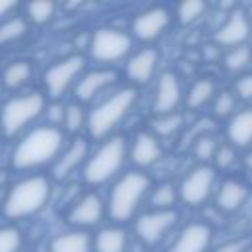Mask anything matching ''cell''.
Returning a JSON list of instances; mask_svg holds the SVG:
<instances>
[{
    "label": "cell",
    "mask_w": 252,
    "mask_h": 252,
    "mask_svg": "<svg viewBox=\"0 0 252 252\" xmlns=\"http://www.w3.org/2000/svg\"><path fill=\"white\" fill-rule=\"evenodd\" d=\"M63 148V132L57 126H37L30 130L16 146L12 163L16 169H32L51 163Z\"/></svg>",
    "instance_id": "cell-1"
},
{
    "label": "cell",
    "mask_w": 252,
    "mask_h": 252,
    "mask_svg": "<svg viewBox=\"0 0 252 252\" xmlns=\"http://www.w3.org/2000/svg\"><path fill=\"white\" fill-rule=\"evenodd\" d=\"M51 195V185L47 177L33 175L18 181L4 201V215L8 219H24L41 211Z\"/></svg>",
    "instance_id": "cell-2"
},
{
    "label": "cell",
    "mask_w": 252,
    "mask_h": 252,
    "mask_svg": "<svg viewBox=\"0 0 252 252\" xmlns=\"http://www.w3.org/2000/svg\"><path fill=\"white\" fill-rule=\"evenodd\" d=\"M136 96H138L136 89L126 87V89L116 91L102 102H98L89 112V118H87L89 134L96 140L108 136L116 128V124H120L126 118V114L130 112V108L136 102Z\"/></svg>",
    "instance_id": "cell-3"
},
{
    "label": "cell",
    "mask_w": 252,
    "mask_h": 252,
    "mask_svg": "<svg viewBox=\"0 0 252 252\" xmlns=\"http://www.w3.org/2000/svg\"><path fill=\"white\" fill-rule=\"evenodd\" d=\"M150 189V179L148 175L140 171H130L124 173L112 187L110 197H108V215L112 220L124 222L132 219L136 209L140 207L142 199L146 197Z\"/></svg>",
    "instance_id": "cell-4"
},
{
    "label": "cell",
    "mask_w": 252,
    "mask_h": 252,
    "mask_svg": "<svg viewBox=\"0 0 252 252\" xmlns=\"http://www.w3.org/2000/svg\"><path fill=\"white\" fill-rule=\"evenodd\" d=\"M126 140L122 136H114L110 140H106L104 144L98 146V150L87 159L85 169H83V177L89 185H100L106 183L108 179H112L124 159H126Z\"/></svg>",
    "instance_id": "cell-5"
},
{
    "label": "cell",
    "mask_w": 252,
    "mask_h": 252,
    "mask_svg": "<svg viewBox=\"0 0 252 252\" xmlns=\"http://www.w3.org/2000/svg\"><path fill=\"white\" fill-rule=\"evenodd\" d=\"M45 110V98L39 93H28L10 98L0 114V126L6 136H16Z\"/></svg>",
    "instance_id": "cell-6"
},
{
    "label": "cell",
    "mask_w": 252,
    "mask_h": 252,
    "mask_svg": "<svg viewBox=\"0 0 252 252\" xmlns=\"http://www.w3.org/2000/svg\"><path fill=\"white\" fill-rule=\"evenodd\" d=\"M132 37L118 28H98L91 39V57L100 63L120 61L128 55Z\"/></svg>",
    "instance_id": "cell-7"
},
{
    "label": "cell",
    "mask_w": 252,
    "mask_h": 252,
    "mask_svg": "<svg viewBox=\"0 0 252 252\" xmlns=\"http://www.w3.org/2000/svg\"><path fill=\"white\" fill-rule=\"evenodd\" d=\"M85 69V59L81 55H69L61 61H57L55 65H51L45 71V89L47 94L53 98H59L75 81H79V75Z\"/></svg>",
    "instance_id": "cell-8"
},
{
    "label": "cell",
    "mask_w": 252,
    "mask_h": 252,
    "mask_svg": "<svg viewBox=\"0 0 252 252\" xmlns=\"http://www.w3.org/2000/svg\"><path fill=\"white\" fill-rule=\"evenodd\" d=\"M213 183H215V171L209 165H197L181 179V185L177 191L185 205L197 207L211 197Z\"/></svg>",
    "instance_id": "cell-9"
},
{
    "label": "cell",
    "mask_w": 252,
    "mask_h": 252,
    "mask_svg": "<svg viewBox=\"0 0 252 252\" xmlns=\"http://www.w3.org/2000/svg\"><path fill=\"white\" fill-rule=\"evenodd\" d=\"M177 213L175 211H150L138 217L136 220V234L138 238L148 244L156 246L158 242L163 240V236L169 232V228L175 224Z\"/></svg>",
    "instance_id": "cell-10"
},
{
    "label": "cell",
    "mask_w": 252,
    "mask_h": 252,
    "mask_svg": "<svg viewBox=\"0 0 252 252\" xmlns=\"http://www.w3.org/2000/svg\"><path fill=\"white\" fill-rule=\"evenodd\" d=\"M181 102V83L179 77L171 71H165L156 85V94H154V112L158 116L171 114L177 110Z\"/></svg>",
    "instance_id": "cell-11"
},
{
    "label": "cell",
    "mask_w": 252,
    "mask_h": 252,
    "mask_svg": "<svg viewBox=\"0 0 252 252\" xmlns=\"http://www.w3.org/2000/svg\"><path fill=\"white\" fill-rule=\"evenodd\" d=\"M250 35V22L244 16V12L234 10L228 14V18L222 22V26L215 33V41L224 47H240Z\"/></svg>",
    "instance_id": "cell-12"
},
{
    "label": "cell",
    "mask_w": 252,
    "mask_h": 252,
    "mask_svg": "<svg viewBox=\"0 0 252 252\" xmlns=\"http://www.w3.org/2000/svg\"><path fill=\"white\" fill-rule=\"evenodd\" d=\"M169 24V12L165 8H150L138 14L132 22V32L142 41H152L163 33Z\"/></svg>",
    "instance_id": "cell-13"
},
{
    "label": "cell",
    "mask_w": 252,
    "mask_h": 252,
    "mask_svg": "<svg viewBox=\"0 0 252 252\" xmlns=\"http://www.w3.org/2000/svg\"><path fill=\"white\" fill-rule=\"evenodd\" d=\"M211 226L205 222H191L187 224L179 236L173 240L167 252H207L211 244Z\"/></svg>",
    "instance_id": "cell-14"
},
{
    "label": "cell",
    "mask_w": 252,
    "mask_h": 252,
    "mask_svg": "<svg viewBox=\"0 0 252 252\" xmlns=\"http://www.w3.org/2000/svg\"><path fill=\"white\" fill-rule=\"evenodd\" d=\"M102 211H104L102 199L96 193H87L73 205L67 219H69L71 224L81 226V228L83 226H93L102 219Z\"/></svg>",
    "instance_id": "cell-15"
},
{
    "label": "cell",
    "mask_w": 252,
    "mask_h": 252,
    "mask_svg": "<svg viewBox=\"0 0 252 252\" xmlns=\"http://www.w3.org/2000/svg\"><path fill=\"white\" fill-rule=\"evenodd\" d=\"M158 51L154 47H146V49H140L138 53H134L128 63H126V73H128V79L134 81L136 85H144L148 83L154 73H156V67H158Z\"/></svg>",
    "instance_id": "cell-16"
},
{
    "label": "cell",
    "mask_w": 252,
    "mask_h": 252,
    "mask_svg": "<svg viewBox=\"0 0 252 252\" xmlns=\"http://www.w3.org/2000/svg\"><path fill=\"white\" fill-rule=\"evenodd\" d=\"M114 79H116V73L110 71V69H94V71H89L87 75H83L77 81L75 94H77V98L81 102L93 100L102 89H106L110 83H114Z\"/></svg>",
    "instance_id": "cell-17"
},
{
    "label": "cell",
    "mask_w": 252,
    "mask_h": 252,
    "mask_svg": "<svg viewBox=\"0 0 252 252\" xmlns=\"http://www.w3.org/2000/svg\"><path fill=\"white\" fill-rule=\"evenodd\" d=\"M161 144L159 140L150 134V132H140L132 144V150H130V158L136 165L140 167H148V165H154L161 159Z\"/></svg>",
    "instance_id": "cell-18"
},
{
    "label": "cell",
    "mask_w": 252,
    "mask_h": 252,
    "mask_svg": "<svg viewBox=\"0 0 252 252\" xmlns=\"http://www.w3.org/2000/svg\"><path fill=\"white\" fill-rule=\"evenodd\" d=\"M87 154H89L87 142L81 140V138L73 140L71 146L65 148V150L59 154V158L55 159V163H53V175H55L57 179H65L67 175H71V173L85 161Z\"/></svg>",
    "instance_id": "cell-19"
},
{
    "label": "cell",
    "mask_w": 252,
    "mask_h": 252,
    "mask_svg": "<svg viewBox=\"0 0 252 252\" xmlns=\"http://www.w3.org/2000/svg\"><path fill=\"white\" fill-rule=\"evenodd\" d=\"M248 193L250 191H248L246 183H242L238 179H226L220 183V187L217 191V207L224 213H234L246 203Z\"/></svg>",
    "instance_id": "cell-20"
},
{
    "label": "cell",
    "mask_w": 252,
    "mask_h": 252,
    "mask_svg": "<svg viewBox=\"0 0 252 252\" xmlns=\"http://www.w3.org/2000/svg\"><path fill=\"white\" fill-rule=\"evenodd\" d=\"M226 136L238 148L252 144V108H244L230 116L226 126Z\"/></svg>",
    "instance_id": "cell-21"
},
{
    "label": "cell",
    "mask_w": 252,
    "mask_h": 252,
    "mask_svg": "<svg viewBox=\"0 0 252 252\" xmlns=\"http://www.w3.org/2000/svg\"><path fill=\"white\" fill-rule=\"evenodd\" d=\"M49 252H91V238L83 230H69L51 240Z\"/></svg>",
    "instance_id": "cell-22"
},
{
    "label": "cell",
    "mask_w": 252,
    "mask_h": 252,
    "mask_svg": "<svg viewBox=\"0 0 252 252\" xmlns=\"http://www.w3.org/2000/svg\"><path fill=\"white\" fill-rule=\"evenodd\" d=\"M126 244H128V236L118 226L102 228L94 236V250L96 252H126Z\"/></svg>",
    "instance_id": "cell-23"
},
{
    "label": "cell",
    "mask_w": 252,
    "mask_h": 252,
    "mask_svg": "<svg viewBox=\"0 0 252 252\" xmlns=\"http://www.w3.org/2000/svg\"><path fill=\"white\" fill-rule=\"evenodd\" d=\"M215 94V83L211 79H199L191 85L189 93L185 94V104L187 108H201L203 104H207Z\"/></svg>",
    "instance_id": "cell-24"
},
{
    "label": "cell",
    "mask_w": 252,
    "mask_h": 252,
    "mask_svg": "<svg viewBox=\"0 0 252 252\" xmlns=\"http://www.w3.org/2000/svg\"><path fill=\"white\" fill-rule=\"evenodd\" d=\"M30 77H32V65H30V61H14V63H10L4 69L2 83L8 89H20Z\"/></svg>",
    "instance_id": "cell-25"
},
{
    "label": "cell",
    "mask_w": 252,
    "mask_h": 252,
    "mask_svg": "<svg viewBox=\"0 0 252 252\" xmlns=\"http://www.w3.org/2000/svg\"><path fill=\"white\" fill-rule=\"evenodd\" d=\"M177 197H179V191L171 183H161L152 193V207L156 211H173Z\"/></svg>",
    "instance_id": "cell-26"
},
{
    "label": "cell",
    "mask_w": 252,
    "mask_h": 252,
    "mask_svg": "<svg viewBox=\"0 0 252 252\" xmlns=\"http://www.w3.org/2000/svg\"><path fill=\"white\" fill-rule=\"evenodd\" d=\"M252 61V49L246 47V45H240V47H232L226 51L224 55V67L232 73H238L242 69H246Z\"/></svg>",
    "instance_id": "cell-27"
},
{
    "label": "cell",
    "mask_w": 252,
    "mask_h": 252,
    "mask_svg": "<svg viewBox=\"0 0 252 252\" xmlns=\"http://www.w3.org/2000/svg\"><path fill=\"white\" fill-rule=\"evenodd\" d=\"M26 32H28V24L24 18L18 16L8 18L4 24H0V45L20 39L22 35H26Z\"/></svg>",
    "instance_id": "cell-28"
},
{
    "label": "cell",
    "mask_w": 252,
    "mask_h": 252,
    "mask_svg": "<svg viewBox=\"0 0 252 252\" xmlns=\"http://www.w3.org/2000/svg\"><path fill=\"white\" fill-rule=\"evenodd\" d=\"M154 132L159 136H173L181 126H183V116L179 112H171V114H163V116H156V120L152 122Z\"/></svg>",
    "instance_id": "cell-29"
},
{
    "label": "cell",
    "mask_w": 252,
    "mask_h": 252,
    "mask_svg": "<svg viewBox=\"0 0 252 252\" xmlns=\"http://www.w3.org/2000/svg\"><path fill=\"white\" fill-rule=\"evenodd\" d=\"M217 140L211 136V134H201L195 138L193 142V156L199 159V161H209V159H215L217 156Z\"/></svg>",
    "instance_id": "cell-30"
},
{
    "label": "cell",
    "mask_w": 252,
    "mask_h": 252,
    "mask_svg": "<svg viewBox=\"0 0 252 252\" xmlns=\"http://www.w3.org/2000/svg\"><path fill=\"white\" fill-rule=\"evenodd\" d=\"M205 8L207 6L201 0H189V2L179 4V8H177V20H179V24H183V26L193 24L195 20H199L203 16Z\"/></svg>",
    "instance_id": "cell-31"
},
{
    "label": "cell",
    "mask_w": 252,
    "mask_h": 252,
    "mask_svg": "<svg viewBox=\"0 0 252 252\" xmlns=\"http://www.w3.org/2000/svg\"><path fill=\"white\" fill-rule=\"evenodd\" d=\"M234 108H236V96L234 93L230 91H220L217 96H215V102H213V112L220 118H226V116H232L234 114Z\"/></svg>",
    "instance_id": "cell-32"
},
{
    "label": "cell",
    "mask_w": 252,
    "mask_h": 252,
    "mask_svg": "<svg viewBox=\"0 0 252 252\" xmlns=\"http://www.w3.org/2000/svg\"><path fill=\"white\" fill-rule=\"evenodd\" d=\"M28 10V16L32 22L35 24H45L53 18V12H55V4L53 2H32L26 6Z\"/></svg>",
    "instance_id": "cell-33"
},
{
    "label": "cell",
    "mask_w": 252,
    "mask_h": 252,
    "mask_svg": "<svg viewBox=\"0 0 252 252\" xmlns=\"http://www.w3.org/2000/svg\"><path fill=\"white\" fill-rule=\"evenodd\" d=\"M22 246V234L14 226L0 228V252H18Z\"/></svg>",
    "instance_id": "cell-34"
},
{
    "label": "cell",
    "mask_w": 252,
    "mask_h": 252,
    "mask_svg": "<svg viewBox=\"0 0 252 252\" xmlns=\"http://www.w3.org/2000/svg\"><path fill=\"white\" fill-rule=\"evenodd\" d=\"M85 124V110L81 104H69L65 106V120H63V126L69 130V132H79Z\"/></svg>",
    "instance_id": "cell-35"
},
{
    "label": "cell",
    "mask_w": 252,
    "mask_h": 252,
    "mask_svg": "<svg viewBox=\"0 0 252 252\" xmlns=\"http://www.w3.org/2000/svg\"><path fill=\"white\" fill-rule=\"evenodd\" d=\"M232 161H234V150H232L230 146H219L217 156H215V163H217L220 169H224V167H228Z\"/></svg>",
    "instance_id": "cell-36"
},
{
    "label": "cell",
    "mask_w": 252,
    "mask_h": 252,
    "mask_svg": "<svg viewBox=\"0 0 252 252\" xmlns=\"http://www.w3.org/2000/svg\"><path fill=\"white\" fill-rule=\"evenodd\" d=\"M234 91L240 98H246V100H252V73L250 75H244L236 81L234 85Z\"/></svg>",
    "instance_id": "cell-37"
},
{
    "label": "cell",
    "mask_w": 252,
    "mask_h": 252,
    "mask_svg": "<svg viewBox=\"0 0 252 252\" xmlns=\"http://www.w3.org/2000/svg\"><path fill=\"white\" fill-rule=\"evenodd\" d=\"M244 250H246V240H242V238L228 240L215 248V252H244Z\"/></svg>",
    "instance_id": "cell-38"
},
{
    "label": "cell",
    "mask_w": 252,
    "mask_h": 252,
    "mask_svg": "<svg viewBox=\"0 0 252 252\" xmlns=\"http://www.w3.org/2000/svg\"><path fill=\"white\" fill-rule=\"evenodd\" d=\"M47 114H49V120H51V122H55V124H63V120H65V106L59 104V102H55V104L49 106Z\"/></svg>",
    "instance_id": "cell-39"
},
{
    "label": "cell",
    "mask_w": 252,
    "mask_h": 252,
    "mask_svg": "<svg viewBox=\"0 0 252 252\" xmlns=\"http://www.w3.org/2000/svg\"><path fill=\"white\" fill-rule=\"evenodd\" d=\"M14 6H16L14 0H0V18H2L6 12H10Z\"/></svg>",
    "instance_id": "cell-40"
},
{
    "label": "cell",
    "mask_w": 252,
    "mask_h": 252,
    "mask_svg": "<svg viewBox=\"0 0 252 252\" xmlns=\"http://www.w3.org/2000/svg\"><path fill=\"white\" fill-rule=\"evenodd\" d=\"M244 161H246V167H248V171L252 173V152L246 156V159H244Z\"/></svg>",
    "instance_id": "cell-41"
},
{
    "label": "cell",
    "mask_w": 252,
    "mask_h": 252,
    "mask_svg": "<svg viewBox=\"0 0 252 252\" xmlns=\"http://www.w3.org/2000/svg\"><path fill=\"white\" fill-rule=\"evenodd\" d=\"M0 96H2V85H0Z\"/></svg>",
    "instance_id": "cell-42"
},
{
    "label": "cell",
    "mask_w": 252,
    "mask_h": 252,
    "mask_svg": "<svg viewBox=\"0 0 252 252\" xmlns=\"http://www.w3.org/2000/svg\"><path fill=\"white\" fill-rule=\"evenodd\" d=\"M250 18H252V6H250Z\"/></svg>",
    "instance_id": "cell-43"
},
{
    "label": "cell",
    "mask_w": 252,
    "mask_h": 252,
    "mask_svg": "<svg viewBox=\"0 0 252 252\" xmlns=\"http://www.w3.org/2000/svg\"><path fill=\"white\" fill-rule=\"evenodd\" d=\"M0 156H2V144H0Z\"/></svg>",
    "instance_id": "cell-44"
}]
</instances>
